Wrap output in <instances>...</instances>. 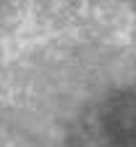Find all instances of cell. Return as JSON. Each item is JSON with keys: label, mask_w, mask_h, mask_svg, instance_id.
<instances>
[{"label": "cell", "mask_w": 136, "mask_h": 147, "mask_svg": "<svg viewBox=\"0 0 136 147\" xmlns=\"http://www.w3.org/2000/svg\"><path fill=\"white\" fill-rule=\"evenodd\" d=\"M105 129L113 142L123 147L136 144V97L133 95H118L105 108Z\"/></svg>", "instance_id": "cell-1"}]
</instances>
